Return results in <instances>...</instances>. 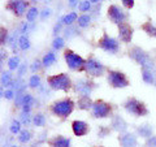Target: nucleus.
<instances>
[{"label":"nucleus","instance_id":"obj_1","mask_svg":"<svg viewBox=\"0 0 156 147\" xmlns=\"http://www.w3.org/2000/svg\"><path fill=\"white\" fill-rule=\"evenodd\" d=\"M124 108L128 113H130L134 117H146L150 115V109H148V107L146 106V103L136 99L134 96H130L125 100Z\"/></svg>","mask_w":156,"mask_h":147},{"label":"nucleus","instance_id":"obj_2","mask_svg":"<svg viewBox=\"0 0 156 147\" xmlns=\"http://www.w3.org/2000/svg\"><path fill=\"white\" fill-rule=\"evenodd\" d=\"M128 55L133 61H135L140 68H151L154 66V60L150 53L139 46H133L128 51Z\"/></svg>","mask_w":156,"mask_h":147},{"label":"nucleus","instance_id":"obj_3","mask_svg":"<svg viewBox=\"0 0 156 147\" xmlns=\"http://www.w3.org/2000/svg\"><path fill=\"white\" fill-rule=\"evenodd\" d=\"M73 109H74V102H73L70 98H64V99L56 100L55 103H52V106H51V112L55 116L60 117V119L69 117Z\"/></svg>","mask_w":156,"mask_h":147},{"label":"nucleus","instance_id":"obj_4","mask_svg":"<svg viewBox=\"0 0 156 147\" xmlns=\"http://www.w3.org/2000/svg\"><path fill=\"white\" fill-rule=\"evenodd\" d=\"M48 86L51 87L52 90L56 91H65L68 92L72 87V81L68 74L65 73H60V74H53L47 78Z\"/></svg>","mask_w":156,"mask_h":147},{"label":"nucleus","instance_id":"obj_5","mask_svg":"<svg viewBox=\"0 0 156 147\" xmlns=\"http://www.w3.org/2000/svg\"><path fill=\"white\" fill-rule=\"evenodd\" d=\"M107 81H108L109 86L113 89H125L130 85V80L124 72L111 69L107 73Z\"/></svg>","mask_w":156,"mask_h":147},{"label":"nucleus","instance_id":"obj_6","mask_svg":"<svg viewBox=\"0 0 156 147\" xmlns=\"http://www.w3.org/2000/svg\"><path fill=\"white\" fill-rule=\"evenodd\" d=\"M112 112H113L112 104L103 99L95 100L92 103L91 113H92V117H95V119H107V117H111Z\"/></svg>","mask_w":156,"mask_h":147},{"label":"nucleus","instance_id":"obj_7","mask_svg":"<svg viewBox=\"0 0 156 147\" xmlns=\"http://www.w3.org/2000/svg\"><path fill=\"white\" fill-rule=\"evenodd\" d=\"M98 47L100 50H103L107 53H111V55H115L120 51V43L116 38L108 35L107 33H103V35L99 38L98 41Z\"/></svg>","mask_w":156,"mask_h":147},{"label":"nucleus","instance_id":"obj_8","mask_svg":"<svg viewBox=\"0 0 156 147\" xmlns=\"http://www.w3.org/2000/svg\"><path fill=\"white\" fill-rule=\"evenodd\" d=\"M107 68L104 64H101L100 60H98L95 56H90L85 63V72L89 74L90 77H101L105 73Z\"/></svg>","mask_w":156,"mask_h":147},{"label":"nucleus","instance_id":"obj_9","mask_svg":"<svg viewBox=\"0 0 156 147\" xmlns=\"http://www.w3.org/2000/svg\"><path fill=\"white\" fill-rule=\"evenodd\" d=\"M64 59L66 61V65L69 66V69L72 70H85V63L86 60L82 56H80L78 53L73 52L72 50H66L64 52Z\"/></svg>","mask_w":156,"mask_h":147},{"label":"nucleus","instance_id":"obj_10","mask_svg":"<svg viewBox=\"0 0 156 147\" xmlns=\"http://www.w3.org/2000/svg\"><path fill=\"white\" fill-rule=\"evenodd\" d=\"M107 16H108L109 21L116 23V25L126 22V20H128V13H126L120 5H117V4H112V5L108 7Z\"/></svg>","mask_w":156,"mask_h":147},{"label":"nucleus","instance_id":"obj_11","mask_svg":"<svg viewBox=\"0 0 156 147\" xmlns=\"http://www.w3.org/2000/svg\"><path fill=\"white\" fill-rule=\"evenodd\" d=\"M95 89V83L90 81L89 78H81L77 80L76 85H74V90L77 94H80L81 96H90L91 92Z\"/></svg>","mask_w":156,"mask_h":147},{"label":"nucleus","instance_id":"obj_12","mask_svg":"<svg viewBox=\"0 0 156 147\" xmlns=\"http://www.w3.org/2000/svg\"><path fill=\"white\" fill-rule=\"evenodd\" d=\"M117 30H119V38L121 42L125 43V45L131 43V39H133L134 35V29L130 23L128 22L120 23V25H117Z\"/></svg>","mask_w":156,"mask_h":147},{"label":"nucleus","instance_id":"obj_13","mask_svg":"<svg viewBox=\"0 0 156 147\" xmlns=\"http://www.w3.org/2000/svg\"><path fill=\"white\" fill-rule=\"evenodd\" d=\"M7 9H9L14 16L21 17L26 13L27 9V2L26 0H11L7 5Z\"/></svg>","mask_w":156,"mask_h":147},{"label":"nucleus","instance_id":"obj_14","mask_svg":"<svg viewBox=\"0 0 156 147\" xmlns=\"http://www.w3.org/2000/svg\"><path fill=\"white\" fill-rule=\"evenodd\" d=\"M119 142L121 147H136L138 146V138L134 133H121L119 137Z\"/></svg>","mask_w":156,"mask_h":147},{"label":"nucleus","instance_id":"obj_15","mask_svg":"<svg viewBox=\"0 0 156 147\" xmlns=\"http://www.w3.org/2000/svg\"><path fill=\"white\" fill-rule=\"evenodd\" d=\"M72 130H73V133H74V135L83 137L90 131V128H89L87 122L82 121V120H76L72 122Z\"/></svg>","mask_w":156,"mask_h":147},{"label":"nucleus","instance_id":"obj_16","mask_svg":"<svg viewBox=\"0 0 156 147\" xmlns=\"http://www.w3.org/2000/svg\"><path fill=\"white\" fill-rule=\"evenodd\" d=\"M111 128L115 131H119V133H125L126 129H128V122L125 121V119L120 115H115L112 117L111 121Z\"/></svg>","mask_w":156,"mask_h":147},{"label":"nucleus","instance_id":"obj_17","mask_svg":"<svg viewBox=\"0 0 156 147\" xmlns=\"http://www.w3.org/2000/svg\"><path fill=\"white\" fill-rule=\"evenodd\" d=\"M142 78L147 85H155L156 80V69L155 66L151 68H142Z\"/></svg>","mask_w":156,"mask_h":147},{"label":"nucleus","instance_id":"obj_18","mask_svg":"<svg viewBox=\"0 0 156 147\" xmlns=\"http://www.w3.org/2000/svg\"><path fill=\"white\" fill-rule=\"evenodd\" d=\"M136 133H138L140 138L148 139L150 137L154 135V128H152V125H150V124H142L136 128Z\"/></svg>","mask_w":156,"mask_h":147},{"label":"nucleus","instance_id":"obj_19","mask_svg":"<svg viewBox=\"0 0 156 147\" xmlns=\"http://www.w3.org/2000/svg\"><path fill=\"white\" fill-rule=\"evenodd\" d=\"M51 147H70V139L62 135H56L50 141Z\"/></svg>","mask_w":156,"mask_h":147},{"label":"nucleus","instance_id":"obj_20","mask_svg":"<svg viewBox=\"0 0 156 147\" xmlns=\"http://www.w3.org/2000/svg\"><path fill=\"white\" fill-rule=\"evenodd\" d=\"M140 29L147 34L148 37L151 38H156V25L151 21V20H148V21H146L142 26H140Z\"/></svg>","mask_w":156,"mask_h":147},{"label":"nucleus","instance_id":"obj_21","mask_svg":"<svg viewBox=\"0 0 156 147\" xmlns=\"http://www.w3.org/2000/svg\"><path fill=\"white\" fill-rule=\"evenodd\" d=\"M92 102L90 99V96H81L80 100H78V108L82 111H89L92 108Z\"/></svg>","mask_w":156,"mask_h":147},{"label":"nucleus","instance_id":"obj_22","mask_svg":"<svg viewBox=\"0 0 156 147\" xmlns=\"http://www.w3.org/2000/svg\"><path fill=\"white\" fill-rule=\"evenodd\" d=\"M13 81H14V80H13L11 72H4L3 74H2V77H0V83H2V86H4V87L12 86Z\"/></svg>","mask_w":156,"mask_h":147},{"label":"nucleus","instance_id":"obj_23","mask_svg":"<svg viewBox=\"0 0 156 147\" xmlns=\"http://www.w3.org/2000/svg\"><path fill=\"white\" fill-rule=\"evenodd\" d=\"M55 61H56V55H55V53H53V52H47L46 55L43 56L42 65L46 66V68H48V66H51Z\"/></svg>","mask_w":156,"mask_h":147},{"label":"nucleus","instance_id":"obj_24","mask_svg":"<svg viewBox=\"0 0 156 147\" xmlns=\"http://www.w3.org/2000/svg\"><path fill=\"white\" fill-rule=\"evenodd\" d=\"M77 18H78V14H77L76 12H72V13L65 14V16L61 18V21H60V22H61V23H65V25L69 26V25H72V23L76 21Z\"/></svg>","mask_w":156,"mask_h":147},{"label":"nucleus","instance_id":"obj_25","mask_svg":"<svg viewBox=\"0 0 156 147\" xmlns=\"http://www.w3.org/2000/svg\"><path fill=\"white\" fill-rule=\"evenodd\" d=\"M31 139V131L27 130V129H23L20 131L18 134V141L21 142V143H27Z\"/></svg>","mask_w":156,"mask_h":147},{"label":"nucleus","instance_id":"obj_26","mask_svg":"<svg viewBox=\"0 0 156 147\" xmlns=\"http://www.w3.org/2000/svg\"><path fill=\"white\" fill-rule=\"evenodd\" d=\"M18 47L21 48L22 51H26L30 48V41H29V38L26 35H21L18 38Z\"/></svg>","mask_w":156,"mask_h":147},{"label":"nucleus","instance_id":"obj_27","mask_svg":"<svg viewBox=\"0 0 156 147\" xmlns=\"http://www.w3.org/2000/svg\"><path fill=\"white\" fill-rule=\"evenodd\" d=\"M91 22V17L89 16V14H82V16L78 17V26L80 27H87L90 25Z\"/></svg>","mask_w":156,"mask_h":147},{"label":"nucleus","instance_id":"obj_28","mask_svg":"<svg viewBox=\"0 0 156 147\" xmlns=\"http://www.w3.org/2000/svg\"><path fill=\"white\" fill-rule=\"evenodd\" d=\"M18 66H20V59H18V56H13V57H11L8 60L9 70H16V69H18Z\"/></svg>","mask_w":156,"mask_h":147},{"label":"nucleus","instance_id":"obj_29","mask_svg":"<svg viewBox=\"0 0 156 147\" xmlns=\"http://www.w3.org/2000/svg\"><path fill=\"white\" fill-rule=\"evenodd\" d=\"M9 130H11L12 134H20V131H21V121L13 120L11 126H9Z\"/></svg>","mask_w":156,"mask_h":147},{"label":"nucleus","instance_id":"obj_30","mask_svg":"<svg viewBox=\"0 0 156 147\" xmlns=\"http://www.w3.org/2000/svg\"><path fill=\"white\" fill-rule=\"evenodd\" d=\"M38 16V9L35 7H31V8H29V11L26 12V20L29 22H33L34 20L37 18Z\"/></svg>","mask_w":156,"mask_h":147},{"label":"nucleus","instance_id":"obj_31","mask_svg":"<svg viewBox=\"0 0 156 147\" xmlns=\"http://www.w3.org/2000/svg\"><path fill=\"white\" fill-rule=\"evenodd\" d=\"M8 30L4 26L0 25V46L5 45V43L8 42Z\"/></svg>","mask_w":156,"mask_h":147},{"label":"nucleus","instance_id":"obj_32","mask_svg":"<svg viewBox=\"0 0 156 147\" xmlns=\"http://www.w3.org/2000/svg\"><path fill=\"white\" fill-rule=\"evenodd\" d=\"M33 122H34V125H35V126H44V124H46V117L43 116L42 113H38V115L34 116Z\"/></svg>","mask_w":156,"mask_h":147},{"label":"nucleus","instance_id":"obj_33","mask_svg":"<svg viewBox=\"0 0 156 147\" xmlns=\"http://www.w3.org/2000/svg\"><path fill=\"white\" fill-rule=\"evenodd\" d=\"M29 86L33 87V89H37V87L41 86V77L38 74H33L30 77V81H29Z\"/></svg>","mask_w":156,"mask_h":147},{"label":"nucleus","instance_id":"obj_34","mask_svg":"<svg viewBox=\"0 0 156 147\" xmlns=\"http://www.w3.org/2000/svg\"><path fill=\"white\" fill-rule=\"evenodd\" d=\"M78 9H80V12H89L91 9V3L89 2V0H83V2L80 3Z\"/></svg>","mask_w":156,"mask_h":147},{"label":"nucleus","instance_id":"obj_35","mask_svg":"<svg viewBox=\"0 0 156 147\" xmlns=\"http://www.w3.org/2000/svg\"><path fill=\"white\" fill-rule=\"evenodd\" d=\"M52 47L55 48V50H61V48L64 47V39L60 38V37H56L55 39H53Z\"/></svg>","mask_w":156,"mask_h":147},{"label":"nucleus","instance_id":"obj_36","mask_svg":"<svg viewBox=\"0 0 156 147\" xmlns=\"http://www.w3.org/2000/svg\"><path fill=\"white\" fill-rule=\"evenodd\" d=\"M34 103V98L31 94H27L25 92V95H23V99H22V106H31Z\"/></svg>","mask_w":156,"mask_h":147},{"label":"nucleus","instance_id":"obj_37","mask_svg":"<svg viewBox=\"0 0 156 147\" xmlns=\"http://www.w3.org/2000/svg\"><path fill=\"white\" fill-rule=\"evenodd\" d=\"M21 121H22V124H25V125H29V124H30V122H31L30 113L22 112V113H21Z\"/></svg>","mask_w":156,"mask_h":147},{"label":"nucleus","instance_id":"obj_38","mask_svg":"<svg viewBox=\"0 0 156 147\" xmlns=\"http://www.w3.org/2000/svg\"><path fill=\"white\" fill-rule=\"evenodd\" d=\"M144 146L146 147H156V135H152V137H150L148 139H146Z\"/></svg>","mask_w":156,"mask_h":147},{"label":"nucleus","instance_id":"obj_39","mask_svg":"<svg viewBox=\"0 0 156 147\" xmlns=\"http://www.w3.org/2000/svg\"><path fill=\"white\" fill-rule=\"evenodd\" d=\"M121 3H122V5L128 9H131L134 7V0H121Z\"/></svg>","mask_w":156,"mask_h":147},{"label":"nucleus","instance_id":"obj_40","mask_svg":"<svg viewBox=\"0 0 156 147\" xmlns=\"http://www.w3.org/2000/svg\"><path fill=\"white\" fill-rule=\"evenodd\" d=\"M109 133V129L108 128H104V126H101V128L99 129V131H98V134H99L100 138H104L105 134H108Z\"/></svg>","mask_w":156,"mask_h":147},{"label":"nucleus","instance_id":"obj_41","mask_svg":"<svg viewBox=\"0 0 156 147\" xmlns=\"http://www.w3.org/2000/svg\"><path fill=\"white\" fill-rule=\"evenodd\" d=\"M26 69H27L26 64H22V65H20V66H18V78H21L23 74H25Z\"/></svg>","mask_w":156,"mask_h":147},{"label":"nucleus","instance_id":"obj_42","mask_svg":"<svg viewBox=\"0 0 156 147\" xmlns=\"http://www.w3.org/2000/svg\"><path fill=\"white\" fill-rule=\"evenodd\" d=\"M4 96H5V99L11 100V99H13V96H14V91H13L12 89L5 90V92H4Z\"/></svg>","mask_w":156,"mask_h":147},{"label":"nucleus","instance_id":"obj_43","mask_svg":"<svg viewBox=\"0 0 156 147\" xmlns=\"http://www.w3.org/2000/svg\"><path fill=\"white\" fill-rule=\"evenodd\" d=\"M39 69H41V63H39L38 60H37V61H34V63H33V65H31V70L35 73V72H38Z\"/></svg>","mask_w":156,"mask_h":147},{"label":"nucleus","instance_id":"obj_44","mask_svg":"<svg viewBox=\"0 0 156 147\" xmlns=\"http://www.w3.org/2000/svg\"><path fill=\"white\" fill-rule=\"evenodd\" d=\"M27 30H29V22H23L21 25V29H20V33L23 35V34H25Z\"/></svg>","mask_w":156,"mask_h":147},{"label":"nucleus","instance_id":"obj_45","mask_svg":"<svg viewBox=\"0 0 156 147\" xmlns=\"http://www.w3.org/2000/svg\"><path fill=\"white\" fill-rule=\"evenodd\" d=\"M61 25H62L61 22H58L57 25H55V27H53V35H57V33L60 31V29H61Z\"/></svg>","mask_w":156,"mask_h":147},{"label":"nucleus","instance_id":"obj_46","mask_svg":"<svg viewBox=\"0 0 156 147\" xmlns=\"http://www.w3.org/2000/svg\"><path fill=\"white\" fill-rule=\"evenodd\" d=\"M51 16V9H44L42 13V18H46V17H50Z\"/></svg>","mask_w":156,"mask_h":147},{"label":"nucleus","instance_id":"obj_47","mask_svg":"<svg viewBox=\"0 0 156 147\" xmlns=\"http://www.w3.org/2000/svg\"><path fill=\"white\" fill-rule=\"evenodd\" d=\"M77 2H78V0H69V4H70L72 7H74L76 4H77Z\"/></svg>","mask_w":156,"mask_h":147},{"label":"nucleus","instance_id":"obj_48","mask_svg":"<svg viewBox=\"0 0 156 147\" xmlns=\"http://www.w3.org/2000/svg\"><path fill=\"white\" fill-rule=\"evenodd\" d=\"M2 68H3V59L0 57V70H2Z\"/></svg>","mask_w":156,"mask_h":147},{"label":"nucleus","instance_id":"obj_49","mask_svg":"<svg viewBox=\"0 0 156 147\" xmlns=\"http://www.w3.org/2000/svg\"><path fill=\"white\" fill-rule=\"evenodd\" d=\"M100 0H90V3H94V4H96V3H99Z\"/></svg>","mask_w":156,"mask_h":147},{"label":"nucleus","instance_id":"obj_50","mask_svg":"<svg viewBox=\"0 0 156 147\" xmlns=\"http://www.w3.org/2000/svg\"><path fill=\"white\" fill-rule=\"evenodd\" d=\"M2 96H4V92H3V90H2V87H0V98Z\"/></svg>","mask_w":156,"mask_h":147},{"label":"nucleus","instance_id":"obj_51","mask_svg":"<svg viewBox=\"0 0 156 147\" xmlns=\"http://www.w3.org/2000/svg\"><path fill=\"white\" fill-rule=\"evenodd\" d=\"M96 147H104V146H96Z\"/></svg>","mask_w":156,"mask_h":147},{"label":"nucleus","instance_id":"obj_52","mask_svg":"<svg viewBox=\"0 0 156 147\" xmlns=\"http://www.w3.org/2000/svg\"><path fill=\"white\" fill-rule=\"evenodd\" d=\"M33 2H38V0H33Z\"/></svg>","mask_w":156,"mask_h":147},{"label":"nucleus","instance_id":"obj_53","mask_svg":"<svg viewBox=\"0 0 156 147\" xmlns=\"http://www.w3.org/2000/svg\"><path fill=\"white\" fill-rule=\"evenodd\" d=\"M12 147H18V146H12Z\"/></svg>","mask_w":156,"mask_h":147},{"label":"nucleus","instance_id":"obj_54","mask_svg":"<svg viewBox=\"0 0 156 147\" xmlns=\"http://www.w3.org/2000/svg\"><path fill=\"white\" fill-rule=\"evenodd\" d=\"M155 86H156V80H155Z\"/></svg>","mask_w":156,"mask_h":147}]
</instances>
